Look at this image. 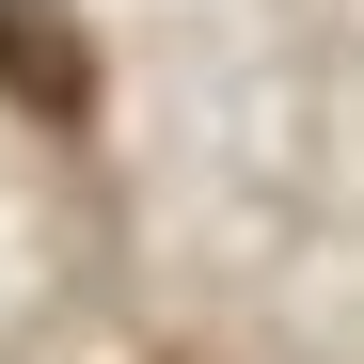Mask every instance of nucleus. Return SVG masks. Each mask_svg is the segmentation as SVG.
<instances>
[{"label": "nucleus", "mask_w": 364, "mask_h": 364, "mask_svg": "<svg viewBox=\"0 0 364 364\" xmlns=\"http://www.w3.org/2000/svg\"><path fill=\"white\" fill-rule=\"evenodd\" d=\"M0 95L32 127H95V48L64 32V0H0Z\"/></svg>", "instance_id": "obj_1"}]
</instances>
